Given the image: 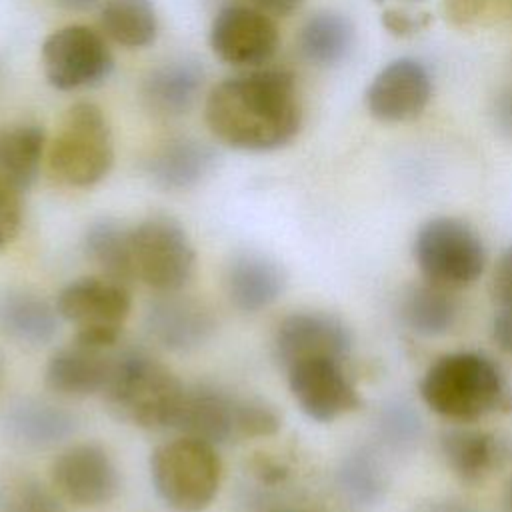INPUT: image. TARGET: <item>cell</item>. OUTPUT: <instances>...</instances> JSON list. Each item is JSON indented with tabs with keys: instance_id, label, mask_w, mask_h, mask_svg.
Wrapping results in <instances>:
<instances>
[{
	"instance_id": "6da1fadb",
	"label": "cell",
	"mask_w": 512,
	"mask_h": 512,
	"mask_svg": "<svg viewBox=\"0 0 512 512\" xmlns=\"http://www.w3.org/2000/svg\"><path fill=\"white\" fill-rule=\"evenodd\" d=\"M210 132L244 152H270L290 144L302 126V102L288 70L256 68L222 80L206 98Z\"/></svg>"
},
{
	"instance_id": "7a4b0ae2",
	"label": "cell",
	"mask_w": 512,
	"mask_h": 512,
	"mask_svg": "<svg viewBox=\"0 0 512 512\" xmlns=\"http://www.w3.org/2000/svg\"><path fill=\"white\" fill-rule=\"evenodd\" d=\"M420 396L432 412L456 422L512 408V392L500 368L478 352L436 358L420 380Z\"/></svg>"
},
{
	"instance_id": "3957f363",
	"label": "cell",
	"mask_w": 512,
	"mask_h": 512,
	"mask_svg": "<svg viewBox=\"0 0 512 512\" xmlns=\"http://www.w3.org/2000/svg\"><path fill=\"white\" fill-rule=\"evenodd\" d=\"M184 392V384L168 366L146 352L130 350L114 356L102 396L118 420L164 430L174 428Z\"/></svg>"
},
{
	"instance_id": "277c9868",
	"label": "cell",
	"mask_w": 512,
	"mask_h": 512,
	"mask_svg": "<svg viewBox=\"0 0 512 512\" xmlns=\"http://www.w3.org/2000/svg\"><path fill=\"white\" fill-rule=\"evenodd\" d=\"M114 164V138L106 114L92 102L72 104L48 144L52 176L70 188H90Z\"/></svg>"
},
{
	"instance_id": "5b68a950",
	"label": "cell",
	"mask_w": 512,
	"mask_h": 512,
	"mask_svg": "<svg viewBox=\"0 0 512 512\" xmlns=\"http://www.w3.org/2000/svg\"><path fill=\"white\" fill-rule=\"evenodd\" d=\"M150 476L158 498L170 510L202 512L218 494L222 462L214 444L180 436L152 452Z\"/></svg>"
},
{
	"instance_id": "8992f818",
	"label": "cell",
	"mask_w": 512,
	"mask_h": 512,
	"mask_svg": "<svg viewBox=\"0 0 512 512\" xmlns=\"http://www.w3.org/2000/svg\"><path fill=\"white\" fill-rule=\"evenodd\" d=\"M414 260L426 282L456 290L480 278L486 264V248L468 222L438 216L418 228Z\"/></svg>"
},
{
	"instance_id": "52a82bcc",
	"label": "cell",
	"mask_w": 512,
	"mask_h": 512,
	"mask_svg": "<svg viewBox=\"0 0 512 512\" xmlns=\"http://www.w3.org/2000/svg\"><path fill=\"white\" fill-rule=\"evenodd\" d=\"M56 310L76 326V342L110 348L130 314V294L126 284L106 276L78 278L62 288Z\"/></svg>"
},
{
	"instance_id": "ba28073f",
	"label": "cell",
	"mask_w": 512,
	"mask_h": 512,
	"mask_svg": "<svg viewBox=\"0 0 512 512\" xmlns=\"http://www.w3.org/2000/svg\"><path fill=\"white\" fill-rule=\"evenodd\" d=\"M134 276L160 294L178 292L194 272V246L170 216H150L132 228Z\"/></svg>"
},
{
	"instance_id": "9c48e42d",
	"label": "cell",
	"mask_w": 512,
	"mask_h": 512,
	"mask_svg": "<svg viewBox=\"0 0 512 512\" xmlns=\"http://www.w3.org/2000/svg\"><path fill=\"white\" fill-rule=\"evenodd\" d=\"M46 82L62 92L102 84L114 68L104 36L84 24H70L48 34L40 48Z\"/></svg>"
},
{
	"instance_id": "30bf717a",
	"label": "cell",
	"mask_w": 512,
	"mask_h": 512,
	"mask_svg": "<svg viewBox=\"0 0 512 512\" xmlns=\"http://www.w3.org/2000/svg\"><path fill=\"white\" fill-rule=\"evenodd\" d=\"M208 40L222 62L254 68L276 54L280 34L272 16L262 10L250 4H228L216 12Z\"/></svg>"
},
{
	"instance_id": "8fae6325",
	"label": "cell",
	"mask_w": 512,
	"mask_h": 512,
	"mask_svg": "<svg viewBox=\"0 0 512 512\" xmlns=\"http://www.w3.org/2000/svg\"><path fill=\"white\" fill-rule=\"evenodd\" d=\"M288 386L306 416L332 422L360 406V396L336 358H306L286 368Z\"/></svg>"
},
{
	"instance_id": "7c38bea8",
	"label": "cell",
	"mask_w": 512,
	"mask_h": 512,
	"mask_svg": "<svg viewBox=\"0 0 512 512\" xmlns=\"http://www.w3.org/2000/svg\"><path fill=\"white\" fill-rule=\"evenodd\" d=\"M52 484L72 504L102 506L120 486L118 470L110 454L94 442L74 444L52 462Z\"/></svg>"
},
{
	"instance_id": "4fadbf2b",
	"label": "cell",
	"mask_w": 512,
	"mask_h": 512,
	"mask_svg": "<svg viewBox=\"0 0 512 512\" xmlns=\"http://www.w3.org/2000/svg\"><path fill=\"white\" fill-rule=\"evenodd\" d=\"M432 96L428 68L414 58L388 62L366 88V108L380 122H408L424 112Z\"/></svg>"
},
{
	"instance_id": "5bb4252c",
	"label": "cell",
	"mask_w": 512,
	"mask_h": 512,
	"mask_svg": "<svg viewBox=\"0 0 512 512\" xmlns=\"http://www.w3.org/2000/svg\"><path fill=\"white\" fill-rule=\"evenodd\" d=\"M350 332L342 320L324 312H296L276 330L274 348L284 368L306 358L344 360L350 352Z\"/></svg>"
},
{
	"instance_id": "9a60e30c",
	"label": "cell",
	"mask_w": 512,
	"mask_h": 512,
	"mask_svg": "<svg viewBox=\"0 0 512 512\" xmlns=\"http://www.w3.org/2000/svg\"><path fill=\"white\" fill-rule=\"evenodd\" d=\"M146 328L164 348L190 352L210 340L216 330V318L204 302L166 292L148 304Z\"/></svg>"
},
{
	"instance_id": "2e32d148",
	"label": "cell",
	"mask_w": 512,
	"mask_h": 512,
	"mask_svg": "<svg viewBox=\"0 0 512 512\" xmlns=\"http://www.w3.org/2000/svg\"><path fill=\"white\" fill-rule=\"evenodd\" d=\"M238 400V396L212 386L186 388L174 428L180 430L182 436L198 438L214 446L238 440Z\"/></svg>"
},
{
	"instance_id": "e0dca14e",
	"label": "cell",
	"mask_w": 512,
	"mask_h": 512,
	"mask_svg": "<svg viewBox=\"0 0 512 512\" xmlns=\"http://www.w3.org/2000/svg\"><path fill=\"white\" fill-rule=\"evenodd\" d=\"M204 86V68L194 58H172L152 68L142 82L146 108L162 118H178L192 110Z\"/></svg>"
},
{
	"instance_id": "ac0fdd59",
	"label": "cell",
	"mask_w": 512,
	"mask_h": 512,
	"mask_svg": "<svg viewBox=\"0 0 512 512\" xmlns=\"http://www.w3.org/2000/svg\"><path fill=\"white\" fill-rule=\"evenodd\" d=\"M224 286L230 302L242 312L268 308L284 292L286 274L282 266L260 252H238L226 266Z\"/></svg>"
},
{
	"instance_id": "d6986e66",
	"label": "cell",
	"mask_w": 512,
	"mask_h": 512,
	"mask_svg": "<svg viewBox=\"0 0 512 512\" xmlns=\"http://www.w3.org/2000/svg\"><path fill=\"white\" fill-rule=\"evenodd\" d=\"M106 350L76 340L72 346L60 348L48 360L46 386L56 394L74 398L102 392L114 364V356L106 354Z\"/></svg>"
},
{
	"instance_id": "ffe728a7",
	"label": "cell",
	"mask_w": 512,
	"mask_h": 512,
	"mask_svg": "<svg viewBox=\"0 0 512 512\" xmlns=\"http://www.w3.org/2000/svg\"><path fill=\"white\" fill-rule=\"evenodd\" d=\"M216 166V150L196 138H172L152 152L146 162L150 180L170 192L200 184Z\"/></svg>"
},
{
	"instance_id": "44dd1931",
	"label": "cell",
	"mask_w": 512,
	"mask_h": 512,
	"mask_svg": "<svg viewBox=\"0 0 512 512\" xmlns=\"http://www.w3.org/2000/svg\"><path fill=\"white\" fill-rule=\"evenodd\" d=\"M4 428L14 442L26 448H50L74 432L76 418L62 406L24 398L8 408Z\"/></svg>"
},
{
	"instance_id": "7402d4cb",
	"label": "cell",
	"mask_w": 512,
	"mask_h": 512,
	"mask_svg": "<svg viewBox=\"0 0 512 512\" xmlns=\"http://www.w3.org/2000/svg\"><path fill=\"white\" fill-rule=\"evenodd\" d=\"M58 316V310L34 292L16 288L0 294V332L20 344L50 342L58 330Z\"/></svg>"
},
{
	"instance_id": "603a6c76",
	"label": "cell",
	"mask_w": 512,
	"mask_h": 512,
	"mask_svg": "<svg viewBox=\"0 0 512 512\" xmlns=\"http://www.w3.org/2000/svg\"><path fill=\"white\" fill-rule=\"evenodd\" d=\"M440 448L450 470L464 482L484 480L504 458L498 438L474 428L446 430L442 434Z\"/></svg>"
},
{
	"instance_id": "cb8c5ba5",
	"label": "cell",
	"mask_w": 512,
	"mask_h": 512,
	"mask_svg": "<svg viewBox=\"0 0 512 512\" xmlns=\"http://www.w3.org/2000/svg\"><path fill=\"white\" fill-rule=\"evenodd\" d=\"M46 150V132L36 122H12L0 128V172L22 192L38 178Z\"/></svg>"
},
{
	"instance_id": "d4e9b609",
	"label": "cell",
	"mask_w": 512,
	"mask_h": 512,
	"mask_svg": "<svg viewBox=\"0 0 512 512\" xmlns=\"http://www.w3.org/2000/svg\"><path fill=\"white\" fill-rule=\"evenodd\" d=\"M302 56L316 66H336L344 62L354 46L352 22L332 10L310 16L298 36Z\"/></svg>"
},
{
	"instance_id": "484cf974",
	"label": "cell",
	"mask_w": 512,
	"mask_h": 512,
	"mask_svg": "<svg viewBox=\"0 0 512 512\" xmlns=\"http://www.w3.org/2000/svg\"><path fill=\"white\" fill-rule=\"evenodd\" d=\"M86 256L102 270V276L126 284L134 276L132 228L116 220H98L84 234Z\"/></svg>"
},
{
	"instance_id": "4316f807",
	"label": "cell",
	"mask_w": 512,
	"mask_h": 512,
	"mask_svg": "<svg viewBox=\"0 0 512 512\" xmlns=\"http://www.w3.org/2000/svg\"><path fill=\"white\" fill-rule=\"evenodd\" d=\"M100 26L124 48H146L158 36V14L152 0H106Z\"/></svg>"
},
{
	"instance_id": "83f0119b",
	"label": "cell",
	"mask_w": 512,
	"mask_h": 512,
	"mask_svg": "<svg viewBox=\"0 0 512 512\" xmlns=\"http://www.w3.org/2000/svg\"><path fill=\"white\" fill-rule=\"evenodd\" d=\"M400 312L406 326L416 334L440 336L454 326L458 302L448 288L426 282L412 286L404 294Z\"/></svg>"
},
{
	"instance_id": "f1b7e54d",
	"label": "cell",
	"mask_w": 512,
	"mask_h": 512,
	"mask_svg": "<svg viewBox=\"0 0 512 512\" xmlns=\"http://www.w3.org/2000/svg\"><path fill=\"white\" fill-rule=\"evenodd\" d=\"M0 512H66L60 500L32 474L0 470Z\"/></svg>"
},
{
	"instance_id": "f546056e",
	"label": "cell",
	"mask_w": 512,
	"mask_h": 512,
	"mask_svg": "<svg viewBox=\"0 0 512 512\" xmlns=\"http://www.w3.org/2000/svg\"><path fill=\"white\" fill-rule=\"evenodd\" d=\"M444 10L458 28H488L512 18V0H444Z\"/></svg>"
},
{
	"instance_id": "4dcf8cb0",
	"label": "cell",
	"mask_w": 512,
	"mask_h": 512,
	"mask_svg": "<svg viewBox=\"0 0 512 512\" xmlns=\"http://www.w3.org/2000/svg\"><path fill=\"white\" fill-rule=\"evenodd\" d=\"M280 424H282L280 414L272 404L260 398L238 400V416H236L238 440L272 436L280 430Z\"/></svg>"
},
{
	"instance_id": "1f68e13d",
	"label": "cell",
	"mask_w": 512,
	"mask_h": 512,
	"mask_svg": "<svg viewBox=\"0 0 512 512\" xmlns=\"http://www.w3.org/2000/svg\"><path fill=\"white\" fill-rule=\"evenodd\" d=\"M340 484L352 498L360 502H370L380 490V476L370 458H366L364 454H356L344 462L340 470Z\"/></svg>"
},
{
	"instance_id": "d6a6232c",
	"label": "cell",
	"mask_w": 512,
	"mask_h": 512,
	"mask_svg": "<svg viewBox=\"0 0 512 512\" xmlns=\"http://www.w3.org/2000/svg\"><path fill=\"white\" fill-rule=\"evenodd\" d=\"M22 224V190L0 172V250L14 242Z\"/></svg>"
},
{
	"instance_id": "836d02e7",
	"label": "cell",
	"mask_w": 512,
	"mask_h": 512,
	"mask_svg": "<svg viewBox=\"0 0 512 512\" xmlns=\"http://www.w3.org/2000/svg\"><path fill=\"white\" fill-rule=\"evenodd\" d=\"M430 24V14H410L404 10H384L382 12V26L392 34V36H412L424 30Z\"/></svg>"
},
{
	"instance_id": "e575fe53",
	"label": "cell",
	"mask_w": 512,
	"mask_h": 512,
	"mask_svg": "<svg viewBox=\"0 0 512 512\" xmlns=\"http://www.w3.org/2000/svg\"><path fill=\"white\" fill-rule=\"evenodd\" d=\"M490 290L498 306H512V246L500 254L492 272Z\"/></svg>"
},
{
	"instance_id": "d590c367",
	"label": "cell",
	"mask_w": 512,
	"mask_h": 512,
	"mask_svg": "<svg viewBox=\"0 0 512 512\" xmlns=\"http://www.w3.org/2000/svg\"><path fill=\"white\" fill-rule=\"evenodd\" d=\"M492 118L496 128L512 140V84L496 94L492 104Z\"/></svg>"
},
{
	"instance_id": "8d00e7d4",
	"label": "cell",
	"mask_w": 512,
	"mask_h": 512,
	"mask_svg": "<svg viewBox=\"0 0 512 512\" xmlns=\"http://www.w3.org/2000/svg\"><path fill=\"white\" fill-rule=\"evenodd\" d=\"M492 338L500 350L512 354V306H498L492 318Z\"/></svg>"
},
{
	"instance_id": "74e56055",
	"label": "cell",
	"mask_w": 512,
	"mask_h": 512,
	"mask_svg": "<svg viewBox=\"0 0 512 512\" xmlns=\"http://www.w3.org/2000/svg\"><path fill=\"white\" fill-rule=\"evenodd\" d=\"M250 468H252V474L264 484H278L288 476L286 466H282L280 462H276L272 458H266V456L254 458L250 462Z\"/></svg>"
},
{
	"instance_id": "f35d334b",
	"label": "cell",
	"mask_w": 512,
	"mask_h": 512,
	"mask_svg": "<svg viewBox=\"0 0 512 512\" xmlns=\"http://www.w3.org/2000/svg\"><path fill=\"white\" fill-rule=\"evenodd\" d=\"M248 4L272 18H284L294 14L304 4V0H248Z\"/></svg>"
},
{
	"instance_id": "ab89813d",
	"label": "cell",
	"mask_w": 512,
	"mask_h": 512,
	"mask_svg": "<svg viewBox=\"0 0 512 512\" xmlns=\"http://www.w3.org/2000/svg\"><path fill=\"white\" fill-rule=\"evenodd\" d=\"M60 8L64 10H72V12H82V10H88L92 8L94 4H98L100 0H54Z\"/></svg>"
},
{
	"instance_id": "60d3db41",
	"label": "cell",
	"mask_w": 512,
	"mask_h": 512,
	"mask_svg": "<svg viewBox=\"0 0 512 512\" xmlns=\"http://www.w3.org/2000/svg\"><path fill=\"white\" fill-rule=\"evenodd\" d=\"M420 512H466V510H462V508L456 506V504L444 502V504H434V506H430V508H424V510H420Z\"/></svg>"
},
{
	"instance_id": "b9f144b4",
	"label": "cell",
	"mask_w": 512,
	"mask_h": 512,
	"mask_svg": "<svg viewBox=\"0 0 512 512\" xmlns=\"http://www.w3.org/2000/svg\"><path fill=\"white\" fill-rule=\"evenodd\" d=\"M506 504H508V510L512 512V480L506 486Z\"/></svg>"
},
{
	"instance_id": "7bdbcfd3",
	"label": "cell",
	"mask_w": 512,
	"mask_h": 512,
	"mask_svg": "<svg viewBox=\"0 0 512 512\" xmlns=\"http://www.w3.org/2000/svg\"><path fill=\"white\" fill-rule=\"evenodd\" d=\"M272 512H304V510H272Z\"/></svg>"
},
{
	"instance_id": "ee69618b",
	"label": "cell",
	"mask_w": 512,
	"mask_h": 512,
	"mask_svg": "<svg viewBox=\"0 0 512 512\" xmlns=\"http://www.w3.org/2000/svg\"><path fill=\"white\" fill-rule=\"evenodd\" d=\"M0 382H2V356H0Z\"/></svg>"
},
{
	"instance_id": "f6af8a7d",
	"label": "cell",
	"mask_w": 512,
	"mask_h": 512,
	"mask_svg": "<svg viewBox=\"0 0 512 512\" xmlns=\"http://www.w3.org/2000/svg\"><path fill=\"white\" fill-rule=\"evenodd\" d=\"M376 2H382V0H376Z\"/></svg>"
}]
</instances>
